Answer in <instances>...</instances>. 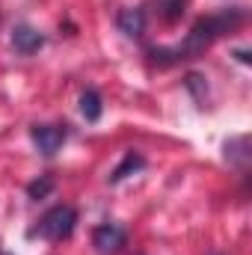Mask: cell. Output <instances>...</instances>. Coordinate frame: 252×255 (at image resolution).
Masks as SVG:
<instances>
[{"mask_svg": "<svg viewBox=\"0 0 252 255\" xmlns=\"http://www.w3.org/2000/svg\"><path fill=\"white\" fill-rule=\"evenodd\" d=\"M244 21H247V9H241V6H235V9H220V12H214V15L199 18L181 45H175V48H151L148 54H151V60L157 65H172V63H181V60L202 57L217 39H223L226 33L238 30Z\"/></svg>", "mask_w": 252, "mask_h": 255, "instance_id": "obj_1", "label": "cell"}, {"mask_svg": "<svg viewBox=\"0 0 252 255\" xmlns=\"http://www.w3.org/2000/svg\"><path fill=\"white\" fill-rule=\"evenodd\" d=\"M74 226H77V211L71 205H54L51 211H45V217L39 220V226L30 232V235H39L45 241H68L74 235Z\"/></svg>", "mask_w": 252, "mask_h": 255, "instance_id": "obj_2", "label": "cell"}, {"mask_svg": "<svg viewBox=\"0 0 252 255\" xmlns=\"http://www.w3.org/2000/svg\"><path fill=\"white\" fill-rule=\"evenodd\" d=\"M30 139L45 157H51V154H57L63 148V142L68 139V130H65V125H33L30 128Z\"/></svg>", "mask_w": 252, "mask_h": 255, "instance_id": "obj_3", "label": "cell"}, {"mask_svg": "<svg viewBox=\"0 0 252 255\" xmlns=\"http://www.w3.org/2000/svg\"><path fill=\"white\" fill-rule=\"evenodd\" d=\"M125 244H127L125 229L116 226V223H101V226H95V232H92V247L101 255H116Z\"/></svg>", "mask_w": 252, "mask_h": 255, "instance_id": "obj_4", "label": "cell"}, {"mask_svg": "<svg viewBox=\"0 0 252 255\" xmlns=\"http://www.w3.org/2000/svg\"><path fill=\"white\" fill-rule=\"evenodd\" d=\"M12 48H15L18 54H24V57L39 54V51L45 48V36H42L36 27H30V24H18V27L12 30Z\"/></svg>", "mask_w": 252, "mask_h": 255, "instance_id": "obj_5", "label": "cell"}, {"mask_svg": "<svg viewBox=\"0 0 252 255\" xmlns=\"http://www.w3.org/2000/svg\"><path fill=\"white\" fill-rule=\"evenodd\" d=\"M116 27L130 36V39H139L142 33H145V12L139 9V6H127V9H119V15H116Z\"/></svg>", "mask_w": 252, "mask_h": 255, "instance_id": "obj_6", "label": "cell"}, {"mask_svg": "<svg viewBox=\"0 0 252 255\" xmlns=\"http://www.w3.org/2000/svg\"><path fill=\"white\" fill-rule=\"evenodd\" d=\"M145 166V157L139 154V151H125V157H122V163L113 169V175H110V184H119V181H125L127 175H133V172H139Z\"/></svg>", "mask_w": 252, "mask_h": 255, "instance_id": "obj_7", "label": "cell"}, {"mask_svg": "<svg viewBox=\"0 0 252 255\" xmlns=\"http://www.w3.org/2000/svg\"><path fill=\"white\" fill-rule=\"evenodd\" d=\"M226 160H232L238 169H247L250 163V136H235L226 142Z\"/></svg>", "mask_w": 252, "mask_h": 255, "instance_id": "obj_8", "label": "cell"}, {"mask_svg": "<svg viewBox=\"0 0 252 255\" xmlns=\"http://www.w3.org/2000/svg\"><path fill=\"white\" fill-rule=\"evenodd\" d=\"M80 113H83L86 122H98V119H101L104 104H101V95H98L95 89H86V92L80 95Z\"/></svg>", "mask_w": 252, "mask_h": 255, "instance_id": "obj_9", "label": "cell"}, {"mask_svg": "<svg viewBox=\"0 0 252 255\" xmlns=\"http://www.w3.org/2000/svg\"><path fill=\"white\" fill-rule=\"evenodd\" d=\"M51 193H54V178H51V175H39L36 181L27 184V196L36 199V202H39V199H48Z\"/></svg>", "mask_w": 252, "mask_h": 255, "instance_id": "obj_10", "label": "cell"}, {"mask_svg": "<svg viewBox=\"0 0 252 255\" xmlns=\"http://www.w3.org/2000/svg\"><path fill=\"white\" fill-rule=\"evenodd\" d=\"M184 6H187V0H160V15H163V21H178L181 15H184Z\"/></svg>", "mask_w": 252, "mask_h": 255, "instance_id": "obj_11", "label": "cell"}, {"mask_svg": "<svg viewBox=\"0 0 252 255\" xmlns=\"http://www.w3.org/2000/svg\"><path fill=\"white\" fill-rule=\"evenodd\" d=\"M235 57H238L241 63H250V51H235Z\"/></svg>", "mask_w": 252, "mask_h": 255, "instance_id": "obj_12", "label": "cell"}, {"mask_svg": "<svg viewBox=\"0 0 252 255\" xmlns=\"http://www.w3.org/2000/svg\"><path fill=\"white\" fill-rule=\"evenodd\" d=\"M0 255H9V253H0Z\"/></svg>", "mask_w": 252, "mask_h": 255, "instance_id": "obj_13", "label": "cell"}]
</instances>
